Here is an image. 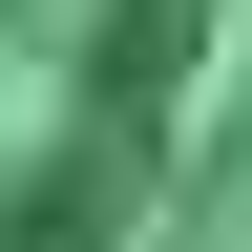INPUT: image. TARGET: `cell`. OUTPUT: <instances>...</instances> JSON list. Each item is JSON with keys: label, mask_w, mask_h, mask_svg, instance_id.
Segmentation results:
<instances>
[{"label": "cell", "mask_w": 252, "mask_h": 252, "mask_svg": "<svg viewBox=\"0 0 252 252\" xmlns=\"http://www.w3.org/2000/svg\"><path fill=\"white\" fill-rule=\"evenodd\" d=\"M210 0H0V252H126L168 189Z\"/></svg>", "instance_id": "cell-1"}]
</instances>
